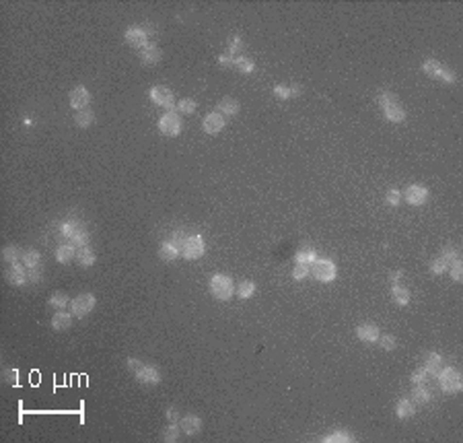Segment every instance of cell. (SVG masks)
<instances>
[{
    "mask_svg": "<svg viewBox=\"0 0 463 443\" xmlns=\"http://www.w3.org/2000/svg\"><path fill=\"white\" fill-rule=\"evenodd\" d=\"M124 37L126 41L130 43V46H134V48H146L148 46V33L144 29H138V27H130L126 33H124Z\"/></svg>",
    "mask_w": 463,
    "mask_h": 443,
    "instance_id": "30bf717a",
    "label": "cell"
},
{
    "mask_svg": "<svg viewBox=\"0 0 463 443\" xmlns=\"http://www.w3.org/2000/svg\"><path fill=\"white\" fill-rule=\"evenodd\" d=\"M383 114H385V118L389 122H395V124H399V122L406 120V109L401 107L399 103H393V106L385 107V109H383Z\"/></svg>",
    "mask_w": 463,
    "mask_h": 443,
    "instance_id": "ffe728a7",
    "label": "cell"
},
{
    "mask_svg": "<svg viewBox=\"0 0 463 443\" xmlns=\"http://www.w3.org/2000/svg\"><path fill=\"white\" fill-rule=\"evenodd\" d=\"M274 95L280 99H288V97H296V95H301V87H282L278 85L274 87Z\"/></svg>",
    "mask_w": 463,
    "mask_h": 443,
    "instance_id": "f546056e",
    "label": "cell"
},
{
    "mask_svg": "<svg viewBox=\"0 0 463 443\" xmlns=\"http://www.w3.org/2000/svg\"><path fill=\"white\" fill-rule=\"evenodd\" d=\"M311 272L315 274V279L321 283H331L336 279V264L331 260H315L313 262Z\"/></svg>",
    "mask_w": 463,
    "mask_h": 443,
    "instance_id": "5b68a950",
    "label": "cell"
},
{
    "mask_svg": "<svg viewBox=\"0 0 463 443\" xmlns=\"http://www.w3.org/2000/svg\"><path fill=\"white\" fill-rule=\"evenodd\" d=\"M218 62H221V66H233L235 58H233V56H229V54H224V56H221V58H218Z\"/></svg>",
    "mask_w": 463,
    "mask_h": 443,
    "instance_id": "f5cc1de1",
    "label": "cell"
},
{
    "mask_svg": "<svg viewBox=\"0 0 463 443\" xmlns=\"http://www.w3.org/2000/svg\"><path fill=\"white\" fill-rule=\"evenodd\" d=\"M356 336L360 338L362 342H377L381 332H379V328L373 324H360L356 328Z\"/></svg>",
    "mask_w": 463,
    "mask_h": 443,
    "instance_id": "9a60e30c",
    "label": "cell"
},
{
    "mask_svg": "<svg viewBox=\"0 0 463 443\" xmlns=\"http://www.w3.org/2000/svg\"><path fill=\"white\" fill-rule=\"evenodd\" d=\"M19 256H21V251L17 246H6L2 249V260H6V262H11V264L19 262Z\"/></svg>",
    "mask_w": 463,
    "mask_h": 443,
    "instance_id": "e575fe53",
    "label": "cell"
},
{
    "mask_svg": "<svg viewBox=\"0 0 463 443\" xmlns=\"http://www.w3.org/2000/svg\"><path fill=\"white\" fill-rule=\"evenodd\" d=\"M451 264V279L455 281V283H461L463 281V264H461V260L457 258V260H453V262H449Z\"/></svg>",
    "mask_w": 463,
    "mask_h": 443,
    "instance_id": "d590c367",
    "label": "cell"
},
{
    "mask_svg": "<svg viewBox=\"0 0 463 443\" xmlns=\"http://www.w3.org/2000/svg\"><path fill=\"white\" fill-rule=\"evenodd\" d=\"M128 369L134 373V377L144 386H156L161 384V373L156 367H151V365H144L138 359H128Z\"/></svg>",
    "mask_w": 463,
    "mask_h": 443,
    "instance_id": "6da1fadb",
    "label": "cell"
},
{
    "mask_svg": "<svg viewBox=\"0 0 463 443\" xmlns=\"http://www.w3.org/2000/svg\"><path fill=\"white\" fill-rule=\"evenodd\" d=\"M89 101H91V95H89V91H86L85 87H76V89L70 93V106L76 111L85 109L86 106H89Z\"/></svg>",
    "mask_w": 463,
    "mask_h": 443,
    "instance_id": "5bb4252c",
    "label": "cell"
},
{
    "mask_svg": "<svg viewBox=\"0 0 463 443\" xmlns=\"http://www.w3.org/2000/svg\"><path fill=\"white\" fill-rule=\"evenodd\" d=\"M422 71L428 74V76H432V79H441V74L445 68L436 62V60H426V62L422 64Z\"/></svg>",
    "mask_w": 463,
    "mask_h": 443,
    "instance_id": "83f0119b",
    "label": "cell"
},
{
    "mask_svg": "<svg viewBox=\"0 0 463 443\" xmlns=\"http://www.w3.org/2000/svg\"><path fill=\"white\" fill-rule=\"evenodd\" d=\"M457 256H459V251L455 249V248H451V246H447L443 249V258L447 260V262H453V260H457Z\"/></svg>",
    "mask_w": 463,
    "mask_h": 443,
    "instance_id": "7dc6e473",
    "label": "cell"
},
{
    "mask_svg": "<svg viewBox=\"0 0 463 443\" xmlns=\"http://www.w3.org/2000/svg\"><path fill=\"white\" fill-rule=\"evenodd\" d=\"M395 412L399 419H410V416H414L416 412V406H414V400H410V398H401L395 406Z\"/></svg>",
    "mask_w": 463,
    "mask_h": 443,
    "instance_id": "ac0fdd59",
    "label": "cell"
},
{
    "mask_svg": "<svg viewBox=\"0 0 463 443\" xmlns=\"http://www.w3.org/2000/svg\"><path fill=\"white\" fill-rule=\"evenodd\" d=\"M391 295H393V301H395L397 305H408V301H410V291L406 289V286L393 284Z\"/></svg>",
    "mask_w": 463,
    "mask_h": 443,
    "instance_id": "484cf974",
    "label": "cell"
},
{
    "mask_svg": "<svg viewBox=\"0 0 463 443\" xmlns=\"http://www.w3.org/2000/svg\"><path fill=\"white\" fill-rule=\"evenodd\" d=\"M399 279H401V272H393V274H391V281L395 283V284H397V281H399Z\"/></svg>",
    "mask_w": 463,
    "mask_h": 443,
    "instance_id": "9f6ffc18",
    "label": "cell"
},
{
    "mask_svg": "<svg viewBox=\"0 0 463 443\" xmlns=\"http://www.w3.org/2000/svg\"><path fill=\"white\" fill-rule=\"evenodd\" d=\"M323 441L326 443H348V441H354V437H352V433H348V431H334V433H329L327 437H323Z\"/></svg>",
    "mask_w": 463,
    "mask_h": 443,
    "instance_id": "f1b7e54d",
    "label": "cell"
},
{
    "mask_svg": "<svg viewBox=\"0 0 463 443\" xmlns=\"http://www.w3.org/2000/svg\"><path fill=\"white\" fill-rule=\"evenodd\" d=\"M439 384L443 388V392H447V394H457L461 392V388H463V381H461V375H459V371L457 369H453V367H447L439 373Z\"/></svg>",
    "mask_w": 463,
    "mask_h": 443,
    "instance_id": "3957f363",
    "label": "cell"
},
{
    "mask_svg": "<svg viewBox=\"0 0 463 443\" xmlns=\"http://www.w3.org/2000/svg\"><path fill=\"white\" fill-rule=\"evenodd\" d=\"M428 200V190L424 186H410L406 190V202L408 204H414V206H420Z\"/></svg>",
    "mask_w": 463,
    "mask_h": 443,
    "instance_id": "8fae6325",
    "label": "cell"
},
{
    "mask_svg": "<svg viewBox=\"0 0 463 443\" xmlns=\"http://www.w3.org/2000/svg\"><path fill=\"white\" fill-rule=\"evenodd\" d=\"M179 433H181V427L177 423H171L169 427H165L163 429V441H169V443H173V441H177L179 439Z\"/></svg>",
    "mask_w": 463,
    "mask_h": 443,
    "instance_id": "1f68e13d",
    "label": "cell"
},
{
    "mask_svg": "<svg viewBox=\"0 0 463 443\" xmlns=\"http://www.w3.org/2000/svg\"><path fill=\"white\" fill-rule=\"evenodd\" d=\"M6 281L11 283V284L21 286V284L27 283V272H25V268H23L19 262H15V264H11V268L6 270Z\"/></svg>",
    "mask_w": 463,
    "mask_h": 443,
    "instance_id": "4fadbf2b",
    "label": "cell"
},
{
    "mask_svg": "<svg viewBox=\"0 0 463 443\" xmlns=\"http://www.w3.org/2000/svg\"><path fill=\"white\" fill-rule=\"evenodd\" d=\"M27 283H41V272L37 270V268H29V272H27Z\"/></svg>",
    "mask_w": 463,
    "mask_h": 443,
    "instance_id": "681fc988",
    "label": "cell"
},
{
    "mask_svg": "<svg viewBox=\"0 0 463 443\" xmlns=\"http://www.w3.org/2000/svg\"><path fill=\"white\" fill-rule=\"evenodd\" d=\"M393 103H397V97L393 93H389V91H383L381 95H379V106L385 109V107H389V106H393Z\"/></svg>",
    "mask_w": 463,
    "mask_h": 443,
    "instance_id": "60d3db41",
    "label": "cell"
},
{
    "mask_svg": "<svg viewBox=\"0 0 463 443\" xmlns=\"http://www.w3.org/2000/svg\"><path fill=\"white\" fill-rule=\"evenodd\" d=\"M177 109L181 111V114H194V111H196V101L189 99V97L181 99V101L177 103Z\"/></svg>",
    "mask_w": 463,
    "mask_h": 443,
    "instance_id": "f35d334b",
    "label": "cell"
},
{
    "mask_svg": "<svg viewBox=\"0 0 463 443\" xmlns=\"http://www.w3.org/2000/svg\"><path fill=\"white\" fill-rule=\"evenodd\" d=\"M377 342H381V349H383V351H393V349H395V338L389 336V334L379 336Z\"/></svg>",
    "mask_w": 463,
    "mask_h": 443,
    "instance_id": "f6af8a7d",
    "label": "cell"
},
{
    "mask_svg": "<svg viewBox=\"0 0 463 443\" xmlns=\"http://www.w3.org/2000/svg\"><path fill=\"white\" fill-rule=\"evenodd\" d=\"M309 272H311L309 264H296V266H294V270H292V279L303 281V279H307V276H309Z\"/></svg>",
    "mask_w": 463,
    "mask_h": 443,
    "instance_id": "ab89813d",
    "label": "cell"
},
{
    "mask_svg": "<svg viewBox=\"0 0 463 443\" xmlns=\"http://www.w3.org/2000/svg\"><path fill=\"white\" fill-rule=\"evenodd\" d=\"M235 293H237L241 299H249L251 295L256 293V284H253L251 281H243V283L237 286V289H235Z\"/></svg>",
    "mask_w": 463,
    "mask_h": 443,
    "instance_id": "d6a6232c",
    "label": "cell"
},
{
    "mask_svg": "<svg viewBox=\"0 0 463 443\" xmlns=\"http://www.w3.org/2000/svg\"><path fill=\"white\" fill-rule=\"evenodd\" d=\"M95 251L91 249V248H78V251H76V262L81 264V266H85V268H89V266H93L95 264Z\"/></svg>",
    "mask_w": 463,
    "mask_h": 443,
    "instance_id": "7402d4cb",
    "label": "cell"
},
{
    "mask_svg": "<svg viewBox=\"0 0 463 443\" xmlns=\"http://www.w3.org/2000/svg\"><path fill=\"white\" fill-rule=\"evenodd\" d=\"M233 291H235V286H233V281L229 279V276L214 274L210 279V293L218 301H229L233 297Z\"/></svg>",
    "mask_w": 463,
    "mask_h": 443,
    "instance_id": "7a4b0ae2",
    "label": "cell"
},
{
    "mask_svg": "<svg viewBox=\"0 0 463 443\" xmlns=\"http://www.w3.org/2000/svg\"><path fill=\"white\" fill-rule=\"evenodd\" d=\"M317 260L315 256V251H311V249H303L296 254V264H313Z\"/></svg>",
    "mask_w": 463,
    "mask_h": 443,
    "instance_id": "74e56055",
    "label": "cell"
},
{
    "mask_svg": "<svg viewBox=\"0 0 463 443\" xmlns=\"http://www.w3.org/2000/svg\"><path fill=\"white\" fill-rule=\"evenodd\" d=\"M95 295L91 293H83V295H78V297H74L70 301V309H72V316L76 318H85L86 314H91L93 307H95Z\"/></svg>",
    "mask_w": 463,
    "mask_h": 443,
    "instance_id": "277c9868",
    "label": "cell"
},
{
    "mask_svg": "<svg viewBox=\"0 0 463 443\" xmlns=\"http://www.w3.org/2000/svg\"><path fill=\"white\" fill-rule=\"evenodd\" d=\"M159 256L165 262H173L177 256H179V248H175L173 243H163L161 249H159Z\"/></svg>",
    "mask_w": 463,
    "mask_h": 443,
    "instance_id": "4316f807",
    "label": "cell"
},
{
    "mask_svg": "<svg viewBox=\"0 0 463 443\" xmlns=\"http://www.w3.org/2000/svg\"><path fill=\"white\" fill-rule=\"evenodd\" d=\"M224 124L226 122H224V116L221 114V111H210V114L204 118L202 128H204L206 134H218L224 128Z\"/></svg>",
    "mask_w": 463,
    "mask_h": 443,
    "instance_id": "9c48e42d",
    "label": "cell"
},
{
    "mask_svg": "<svg viewBox=\"0 0 463 443\" xmlns=\"http://www.w3.org/2000/svg\"><path fill=\"white\" fill-rule=\"evenodd\" d=\"M241 50H243V43H241V39H239V37H233V39H231V46H229V56H233V58H235V54H239Z\"/></svg>",
    "mask_w": 463,
    "mask_h": 443,
    "instance_id": "bcb514c9",
    "label": "cell"
},
{
    "mask_svg": "<svg viewBox=\"0 0 463 443\" xmlns=\"http://www.w3.org/2000/svg\"><path fill=\"white\" fill-rule=\"evenodd\" d=\"M72 258H76V249H74L72 243H64V246H60L56 249V260L60 264H68Z\"/></svg>",
    "mask_w": 463,
    "mask_h": 443,
    "instance_id": "d6986e66",
    "label": "cell"
},
{
    "mask_svg": "<svg viewBox=\"0 0 463 443\" xmlns=\"http://www.w3.org/2000/svg\"><path fill=\"white\" fill-rule=\"evenodd\" d=\"M165 414H167V419H169V421H173V423H175V421H179V412H177V408H169V410L165 412Z\"/></svg>",
    "mask_w": 463,
    "mask_h": 443,
    "instance_id": "db71d44e",
    "label": "cell"
},
{
    "mask_svg": "<svg viewBox=\"0 0 463 443\" xmlns=\"http://www.w3.org/2000/svg\"><path fill=\"white\" fill-rule=\"evenodd\" d=\"M443 357L439 353H430L426 357V363H424V371L428 373V375H439V373L443 371Z\"/></svg>",
    "mask_w": 463,
    "mask_h": 443,
    "instance_id": "e0dca14e",
    "label": "cell"
},
{
    "mask_svg": "<svg viewBox=\"0 0 463 443\" xmlns=\"http://www.w3.org/2000/svg\"><path fill=\"white\" fill-rule=\"evenodd\" d=\"M72 241H74V246L78 248H85L86 243H89V233H86L85 229H78L74 235H72Z\"/></svg>",
    "mask_w": 463,
    "mask_h": 443,
    "instance_id": "b9f144b4",
    "label": "cell"
},
{
    "mask_svg": "<svg viewBox=\"0 0 463 443\" xmlns=\"http://www.w3.org/2000/svg\"><path fill=\"white\" fill-rule=\"evenodd\" d=\"M74 122H76V124L81 126V128H89V126L93 124V122H95V114H93V111H91L89 107L78 109V111H76V116H74Z\"/></svg>",
    "mask_w": 463,
    "mask_h": 443,
    "instance_id": "603a6c76",
    "label": "cell"
},
{
    "mask_svg": "<svg viewBox=\"0 0 463 443\" xmlns=\"http://www.w3.org/2000/svg\"><path fill=\"white\" fill-rule=\"evenodd\" d=\"M218 111H221L223 116H235L239 114V101L233 99V97H224L218 103Z\"/></svg>",
    "mask_w": 463,
    "mask_h": 443,
    "instance_id": "44dd1931",
    "label": "cell"
},
{
    "mask_svg": "<svg viewBox=\"0 0 463 443\" xmlns=\"http://www.w3.org/2000/svg\"><path fill=\"white\" fill-rule=\"evenodd\" d=\"M23 262L27 268H39V262H41V258H39V251L35 249H29V251H25V256H23Z\"/></svg>",
    "mask_w": 463,
    "mask_h": 443,
    "instance_id": "836d02e7",
    "label": "cell"
},
{
    "mask_svg": "<svg viewBox=\"0 0 463 443\" xmlns=\"http://www.w3.org/2000/svg\"><path fill=\"white\" fill-rule=\"evenodd\" d=\"M159 130L165 136H177L181 132V120L175 111H167L165 116H161L159 120Z\"/></svg>",
    "mask_w": 463,
    "mask_h": 443,
    "instance_id": "8992f818",
    "label": "cell"
},
{
    "mask_svg": "<svg viewBox=\"0 0 463 443\" xmlns=\"http://www.w3.org/2000/svg\"><path fill=\"white\" fill-rule=\"evenodd\" d=\"M233 66L237 68V71L245 72V74H251L253 71H256V64H253L251 60H249V58H245V56H235V62H233Z\"/></svg>",
    "mask_w": 463,
    "mask_h": 443,
    "instance_id": "4dcf8cb0",
    "label": "cell"
},
{
    "mask_svg": "<svg viewBox=\"0 0 463 443\" xmlns=\"http://www.w3.org/2000/svg\"><path fill=\"white\" fill-rule=\"evenodd\" d=\"M426 379H428V373L424 371V367L412 373V384L414 386H426Z\"/></svg>",
    "mask_w": 463,
    "mask_h": 443,
    "instance_id": "ee69618b",
    "label": "cell"
},
{
    "mask_svg": "<svg viewBox=\"0 0 463 443\" xmlns=\"http://www.w3.org/2000/svg\"><path fill=\"white\" fill-rule=\"evenodd\" d=\"M179 427L186 435H196V433L202 431V421H200V416H196V414H188V416H183V419H179Z\"/></svg>",
    "mask_w": 463,
    "mask_h": 443,
    "instance_id": "7c38bea8",
    "label": "cell"
},
{
    "mask_svg": "<svg viewBox=\"0 0 463 443\" xmlns=\"http://www.w3.org/2000/svg\"><path fill=\"white\" fill-rule=\"evenodd\" d=\"M204 254V241L202 237H188L186 243H183V258L186 260H198L200 256Z\"/></svg>",
    "mask_w": 463,
    "mask_h": 443,
    "instance_id": "ba28073f",
    "label": "cell"
},
{
    "mask_svg": "<svg viewBox=\"0 0 463 443\" xmlns=\"http://www.w3.org/2000/svg\"><path fill=\"white\" fill-rule=\"evenodd\" d=\"M72 326V318L64 314V311H58V314L51 318V328L54 330H68Z\"/></svg>",
    "mask_w": 463,
    "mask_h": 443,
    "instance_id": "cb8c5ba5",
    "label": "cell"
},
{
    "mask_svg": "<svg viewBox=\"0 0 463 443\" xmlns=\"http://www.w3.org/2000/svg\"><path fill=\"white\" fill-rule=\"evenodd\" d=\"M399 192H397V190H389V192H387V204H391V206H397L399 204Z\"/></svg>",
    "mask_w": 463,
    "mask_h": 443,
    "instance_id": "f907efd6",
    "label": "cell"
},
{
    "mask_svg": "<svg viewBox=\"0 0 463 443\" xmlns=\"http://www.w3.org/2000/svg\"><path fill=\"white\" fill-rule=\"evenodd\" d=\"M50 305L56 307V309L66 307V305H68V295H64V293H54V295L50 297Z\"/></svg>",
    "mask_w": 463,
    "mask_h": 443,
    "instance_id": "8d00e7d4",
    "label": "cell"
},
{
    "mask_svg": "<svg viewBox=\"0 0 463 443\" xmlns=\"http://www.w3.org/2000/svg\"><path fill=\"white\" fill-rule=\"evenodd\" d=\"M412 396H414L416 404H426V402L432 400V394H430V390H428L426 386H414Z\"/></svg>",
    "mask_w": 463,
    "mask_h": 443,
    "instance_id": "d4e9b609",
    "label": "cell"
},
{
    "mask_svg": "<svg viewBox=\"0 0 463 443\" xmlns=\"http://www.w3.org/2000/svg\"><path fill=\"white\" fill-rule=\"evenodd\" d=\"M76 231H78V227H76L74 223H70V221H68V223H64V225H62V233H64V235H66L68 239H72V235H74Z\"/></svg>",
    "mask_w": 463,
    "mask_h": 443,
    "instance_id": "c3c4849f",
    "label": "cell"
},
{
    "mask_svg": "<svg viewBox=\"0 0 463 443\" xmlns=\"http://www.w3.org/2000/svg\"><path fill=\"white\" fill-rule=\"evenodd\" d=\"M447 266H449V262H447V260H445V258L441 256V258H436L434 262H432L430 270H432L434 274H443V272H447Z\"/></svg>",
    "mask_w": 463,
    "mask_h": 443,
    "instance_id": "7bdbcfd3",
    "label": "cell"
},
{
    "mask_svg": "<svg viewBox=\"0 0 463 443\" xmlns=\"http://www.w3.org/2000/svg\"><path fill=\"white\" fill-rule=\"evenodd\" d=\"M161 56H163V52H161L159 46H154V43H148L146 48L140 50V58H142V62H144L146 66L156 64V62L161 60Z\"/></svg>",
    "mask_w": 463,
    "mask_h": 443,
    "instance_id": "2e32d148",
    "label": "cell"
},
{
    "mask_svg": "<svg viewBox=\"0 0 463 443\" xmlns=\"http://www.w3.org/2000/svg\"><path fill=\"white\" fill-rule=\"evenodd\" d=\"M151 99L161 107L171 109L175 106V97H173V91H169L167 87H153L151 89Z\"/></svg>",
    "mask_w": 463,
    "mask_h": 443,
    "instance_id": "52a82bcc",
    "label": "cell"
},
{
    "mask_svg": "<svg viewBox=\"0 0 463 443\" xmlns=\"http://www.w3.org/2000/svg\"><path fill=\"white\" fill-rule=\"evenodd\" d=\"M183 239H186V237H183V233L181 231H175V233H173V246H175V248H183V243H186V241H183Z\"/></svg>",
    "mask_w": 463,
    "mask_h": 443,
    "instance_id": "816d5d0a",
    "label": "cell"
},
{
    "mask_svg": "<svg viewBox=\"0 0 463 443\" xmlns=\"http://www.w3.org/2000/svg\"><path fill=\"white\" fill-rule=\"evenodd\" d=\"M4 379H6V381H11V384H15V381H17V377H15V369H8V371L4 373Z\"/></svg>",
    "mask_w": 463,
    "mask_h": 443,
    "instance_id": "11a10c76",
    "label": "cell"
}]
</instances>
